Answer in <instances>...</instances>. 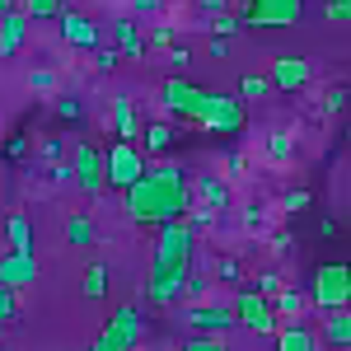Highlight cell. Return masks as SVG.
<instances>
[{
	"mask_svg": "<svg viewBox=\"0 0 351 351\" xmlns=\"http://www.w3.org/2000/svg\"><path fill=\"white\" fill-rule=\"evenodd\" d=\"M122 197H127V220L132 225H155L160 230V225L183 220L192 211V178L183 164L160 160V164H150Z\"/></svg>",
	"mask_w": 351,
	"mask_h": 351,
	"instance_id": "6da1fadb",
	"label": "cell"
},
{
	"mask_svg": "<svg viewBox=\"0 0 351 351\" xmlns=\"http://www.w3.org/2000/svg\"><path fill=\"white\" fill-rule=\"evenodd\" d=\"M192 253H197V230L183 220L160 225V239L150 253V281H145V304L150 309H169L188 295L192 286Z\"/></svg>",
	"mask_w": 351,
	"mask_h": 351,
	"instance_id": "7a4b0ae2",
	"label": "cell"
},
{
	"mask_svg": "<svg viewBox=\"0 0 351 351\" xmlns=\"http://www.w3.org/2000/svg\"><path fill=\"white\" fill-rule=\"evenodd\" d=\"M160 99H164V108H169V112L188 117V122H197V127H206V117H211V112H216V104H220V94H216V89H202V84L183 80V75L164 80Z\"/></svg>",
	"mask_w": 351,
	"mask_h": 351,
	"instance_id": "3957f363",
	"label": "cell"
},
{
	"mask_svg": "<svg viewBox=\"0 0 351 351\" xmlns=\"http://www.w3.org/2000/svg\"><path fill=\"white\" fill-rule=\"evenodd\" d=\"M230 304H234V314H239V328L258 332V337H276V332H281V314H276L271 295H263L258 286H239Z\"/></svg>",
	"mask_w": 351,
	"mask_h": 351,
	"instance_id": "277c9868",
	"label": "cell"
},
{
	"mask_svg": "<svg viewBox=\"0 0 351 351\" xmlns=\"http://www.w3.org/2000/svg\"><path fill=\"white\" fill-rule=\"evenodd\" d=\"M309 304H319L324 314L347 309V304H351V267H347V263H319V267H314Z\"/></svg>",
	"mask_w": 351,
	"mask_h": 351,
	"instance_id": "5b68a950",
	"label": "cell"
},
{
	"mask_svg": "<svg viewBox=\"0 0 351 351\" xmlns=\"http://www.w3.org/2000/svg\"><path fill=\"white\" fill-rule=\"evenodd\" d=\"M104 164H108V188H117V192H127L136 178L150 169V164H145V150H136L132 141H112Z\"/></svg>",
	"mask_w": 351,
	"mask_h": 351,
	"instance_id": "8992f818",
	"label": "cell"
},
{
	"mask_svg": "<svg viewBox=\"0 0 351 351\" xmlns=\"http://www.w3.org/2000/svg\"><path fill=\"white\" fill-rule=\"evenodd\" d=\"M304 19V0H248L243 24L253 28H291Z\"/></svg>",
	"mask_w": 351,
	"mask_h": 351,
	"instance_id": "52a82bcc",
	"label": "cell"
},
{
	"mask_svg": "<svg viewBox=\"0 0 351 351\" xmlns=\"http://www.w3.org/2000/svg\"><path fill=\"white\" fill-rule=\"evenodd\" d=\"M75 188L84 192V197H99V192L108 188V164H104V155L89 145V141H80L75 145Z\"/></svg>",
	"mask_w": 351,
	"mask_h": 351,
	"instance_id": "ba28073f",
	"label": "cell"
},
{
	"mask_svg": "<svg viewBox=\"0 0 351 351\" xmlns=\"http://www.w3.org/2000/svg\"><path fill=\"white\" fill-rule=\"evenodd\" d=\"M183 324H188L192 332L225 337L230 328H239V314H234V304H188V309H183Z\"/></svg>",
	"mask_w": 351,
	"mask_h": 351,
	"instance_id": "9c48e42d",
	"label": "cell"
},
{
	"mask_svg": "<svg viewBox=\"0 0 351 351\" xmlns=\"http://www.w3.org/2000/svg\"><path fill=\"white\" fill-rule=\"evenodd\" d=\"M38 281V258L33 253H0V286H10V291H28Z\"/></svg>",
	"mask_w": 351,
	"mask_h": 351,
	"instance_id": "30bf717a",
	"label": "cell"
},
{
	"mask_svg": "<svg viewBox=\"0 0 351 351\" xmlns=\"http://www.w3.org/2000/svg\"><path fill=\"white\" fill-rule=\"evenodd\" d=\"M309 80H314V66H309L304 56H276V61H271V84H276V89L291 94V89H304Z\"/></svg>",
	"mask_w": 351,
	"mask_h": 351,
	"instance_id": "8fae6325",
	"label": "cell"
},
{
	"mask_svg": "<svg viewBox=\"0 0 351 351\" xmlns=\"http://www.w3.org/2000/svg\"><path fill=\"white\" fill-rule=\"evenodd\" d=\"M56 24H61V38H66L71 47H84V52H94V47H99V28H94V19H89V14L66 10Z\"/></svg>",
	"mask_w": 351,
	"mask_h": 351,
	"instance_id": "7c38bea8",
	"label": "cell"
},
{
	"mask_svg": "<svg viewBox=\"0 0 351 351\" xmlns=\"http://www.w3.org/2000/svg\"><path fill=\"white\" fill-rule=\"evenodd\" d=\"M28 38V14L24 10H10V14H0V61H10V56L24 47Z\"/></svg>",
	"mask_w": 351,
	"mask_h": 351,
	"instance_id": "4fadbf2b",
	"label": "cell"
},
{
	"mask_svg": "<svg viewBox=\"0 0 351 351\" xmlns=\"http://www.w3.org/2000/svg\"><path fill=\"white\" fill-rule=\"evenodd\" d=\"M112 328H117V337L127 342V347H141V337H145V314H141V304H117V314L108 319Z\"/></svg>",
	"mask_w": 351,
	"mask_h": 351,
	"instance_id": "5bb4252c",
	"label": "cell"
},
{
	"mask_svg": "<svg viewBox=\"0 0 351 351\" xmlns=\"http://www.w3.org/2000/svg\"><path fill=\"white\" fill-rule=\"evenodd\" d=\"M192 202L225 211V206H230V183H225V178H216V173H202V178L192 183Z\"/></svg>",
	"mask_w": 351,
	"mask_h": 351,
	"instance_id": "9a60e30c",
	"label": "cell"
},
{
	"mask_svg": "<svg viewBox=\"0 0 351 351\" xmlns=\"http://www.w3.org/2000/svg\"><path fill=\"white\" fill-rule=\"evenodd\" d=\"M112 38H117V52L122 56H145V33L136 28V19H112Z\"/></svg>",
	"mask_w": 351,
	"mask_h": 351,
	"instance_id": "2e32d148",
	"label": "cell"
},
{
	"mask_svg": "<svg viewBox=\"0 0 351 351\" xmlns=\"http://www.w3.org/2000/svg\"><path fill=\"white\" fill-rule=\"evenodd\" d=\"M276 351H319V342H314V332L300 324V319H291V324H281V332H276Z\"/></svg>",
	"mask_w": 351,
	"mask_h": 351,
	"instance_id": "e0dca14e",
	"label": "cell"
},
{
	"mask_svg": "<svg viewBox=\"0 0 351 351\" xmlns=\"http://www.w3.org/2000/svg\"><path fill=\"white\" fill-rule=\"evenodd\" d=\"M5 243L14 248V253H33V220L24 211H14V216L5 220Z\"/></svg>",
	"mask_w": 351,
	"mask_h": 351,
	"instance_id": "ac0fdd59",
	"label": "cell"
},
{
	"mask_svg": "<svg viewBox=\"0 0 351 351\" xmlns=\"http://www.w3.org/2000/svg\"><path fill=\"white\" fill-rule=\"evenodd\" d=\"M324 342H328V347H342V351L351 347V304H347V309H332V314H328Z\"/></svg>",
	"mask_w": 351,
	"mask_h": 351,
	"instance_id": "d6986e66",
	"label": "cell"
},
{
	"mask_svg": "<svg viewBox=\"0 0 351 351\" xmlns=\"http://www.w3.org/2000/svg\"><path fill=\"white\" fill-rule=\"evenodd\" d=\"M94 239H99V230H94V220L84 216V211H75V216L66 220V243L71 248H89Z\"/></svg>",
	"mask_w": 351,
	"mask_h": 351,
	"instance_id": "ffe728a7",
	"label": "cell"
},
{
	"mask_svg": "<svg viewBox=\"0 0 351 351\" xmlns=\"http://www.w3.org/2000/svg\"><path fill=\"white\" fill-rule=\"evenodd\" d=\"M80 295L84 300H104V295H108V267H104V263H89V267H84Z\"/></svg>",
	"mask_w": 351,
	"mask_h": 351,
	"instance_id": "44dd1931",
	"label": "cell"
},
{
	"mask_svg": "<svg viewBox=\"0 0 351 351\" xmlns=\"http://www.w3.org/2000/svg\"><path fill=\"white\" fill-rule=\"evenodd\" d=\"M173 127H169V122H150V127H145V155H169V150H173Z\"/></svg>",
	"mask_w": 351,
	"mask_h": 351,
	"instance_id": "7402d4cb",
	"label": "cell"
},
{
	"mask_svg": "<svg viewBox=\"0 0 351 351\" xmlns=\"http://www.w3.org/2000/svg\"><path fill=\"white\" fill-rule=\"evenodd\" d=\"M112 127H117V141H132V136H136V108H132L127 94L112 99Z\"/></svg>",
	"mask_w": 351,
	"mask_h": 351,
	"instance_id": "603a6c76",
	"label": "cell"
},
{
	"mask_svg": "<svg viewBox=\"0 0 351 351\" xmlns=\"http://www.w3.org/2000/svg\"><path fill=\"white\" fill-rule=\"evenodd\" d=\"M271 304H276V314H281V319H300V314H304V304H309V295H300V291H291V286H281V291L271 295Z\"/></svg>",
	"mask_w": 351,
	"mask_h": 351,
	"instance_id": "cb8c5ba5",
	"label": "cell"
},
{
	"mask_svg": "<svg viewBox=\"0 0 351 351\" xmlns=\"http://www.w3.org/2000/svg\"><path fill=\"white\" fill-rule=\"evenodd\" d=\"M19 10H24L28 19L47 24V19H61L66 14V0H19Z\"/></svg>",
	"mask_w": 351,
	"mask_h": 351,
	"instance_id": "d4e9b609",
	"label": "cell"
},
{
	"mask_svg": "<svg viewBox=\"0 0 351 351\" xmlns=\"http://www.w3.org/2000/svg\"><path fill=\"white\" fill-rule=\"evenodd\" d=\"M291 155H295V136H291V132H271L267 136V160L271 164H286Z\"/></svg>",
	"mask_w": 351,
	"mask_h": 351,
	"instance_id": "484cf974",
	"label": "cell"
},
{
	"mask_svg": "<svg viewBox=\"0 0 351 351\" xmlns=\"http://www.w3.org/2000/svg\"><path fill=\"white\" fill-rule=\"evenodd\" d=\"M267 89H276L271 75H243V80H239V99H263Z\"/></svg>",
	"mask_w": 351,
	"mask_h": 351,
	"instance_id": "4316f807",
	"label": "cell"
},
{
	"mask_svg": "<svg viewBox=\"0 0 351 351\" xmlns=\"http://www.w3.org/2000/svg\"><path fill=\"white\" fill-rule=\"evenodd\" d=\"M309 202H314V192H309V188H286V192H281V211H291V216L304 211Z\"/></svg>",
	"mask_w": 351,
	"mask_h": 351,
	"instance_id": "83f0119b",
	"label": "cell"
},
{
	"mask_svg": "<svg viewBox=\"0 0 351 351\" xmlns=\"http://www.w3.org/2000/svg\"><path fill=\"white\" fill-rule=\"evenodd\" d=\"M89 351H132V347L117 337V328H112V324H104V332L94 337V347H89Z\"/></svg>",
	"mask_w": 351,
	"mask_h": 351,
	"instance_id": "f1b7e54d",
	"label": "cell"
},
{
	"mask_svg": "<svg viewBox=\"0 0 351 351\" xmlns=\"http://www.w3.org/2000/svg\"><path fill=\"white\" fill-rule=\"evenodd\" d=\"M183 351H230L220 337H211V332H192L188 342H183Z\"/></svg>",
	"mask_w": 351,
	"mask_h": 351,
	"instance_id": "f546056e",
	"label": "cell"
},
{
	"mask_svg": "<svg viewBox=\"0 0 351 351\" xmlns=\"http://www.w3.org/2000/svg\"><path fill=\"white\" fill-rule=\"evenodd\" d=\"M324 19L328 24H351V0H324Z\"/></svg>",
	"mask_w": 351,
	"mask_h": 351,
	"instance_id": "4dcf8cb0",
	"label": "cell"
},
{
	"mask_svg": "<svg viewBox=\"0 0 351 351\" xmlns=\"http://www.w3.org/2000/svg\"><path fill=\"white\" fill-rule=\"evenodd\" d=\"M117 61H122V52H117V47H94V71L112 75V71H117Z\"/></svg>",
	"mask_w": 351,
	"mask_h": 351,
	"instance_id": "1f68e13d",
	"label": "cell"
},
{
	"mask_svg": "<svg viewBox=\"0 0 351 351\" xmlns=\"http://www.w3.org/2000/svg\"><path fill=\"white\" fill-rule=\"evenodd\" d=\"M216 276L230 281V286H243V267L234 263V258H216Z\"/></svg>",
	"mask_w": 351,
	"mask_h": 351,
	"instance_id": "d6a6232c",
	"label": "cell"
},
{
	"mask_svg": "<svg viewBox=\"0 0 351 351\" xmlns=\"http://www.w3.org/2000/svg\"><path fill=\"white\" fill-rule=\"evenodd\" d=\"M56 117H61V122H84L80 99H71V94H66V99H56Z\"/></svg>",
	"mask_w": 351,
	"mask_h": 351,
	"instance_id": "836d02e7",
	"label": "cell"
},
{
	"mask_svg": "<svg viewBox=\"0 0 351 351\" xmlns=\"http://www.w3.org/2000/svg\"><path fill=\"white\" fill-rule=\"evenodd\" d=\"M5 160H10V164L28 160V136H24V132H14L10 141H5Z\"/></svg>",
	"mask_w": 351,
	"mask_h": 351,
	"instance_id": "e575fe53",
	"label": "cell"
},
{
	"mask_svg": "<svg viewBox=\"0 0 351 351\" xmlns=\"http://www.w3.org/2000/svg\"><path fill=\"white\" fill-rule=\"evenodd\" d=\"M19 314V291H10V286H0V324H10Z\"/></svg>",
	"mask_w": 351,
	"mask_h": 351,
	"instance_id": "d590c367",
	"label": "cell"
},
{
	"mask_svg": "<svg viewBox=\"0 0 351 351\" xmlns=\"http://www.w3.org/2000/svg\"><path fill=\"white\" fill-rule=\"evenodd\" d=\"M216 216H220L216 206H202V202H192V211H188V225H192V230H202V225H211Z\"/></svg>",
	"mask_w": 351,
	"mask_h": 351,
	"instance_id": "8d00e7d4",
	"label": "cell"
},
{
	"mask_svg": "<svg viewBox=\"0 0 351 351\" xmlns=\"http://www.w3.org/2000/svg\"><path fill=\"white\" fill-rule=\"evenodd\" d=\"M211 19H216V24H211V33H220V38H234V33H239V24H243V19H234V14H225V10H220V14H211Z\"/></svg>",
	"mask_w": 351,
	"mask_h": 351,
	"instance_id": "74e56055",
	"label": "cell"
},
{
	"mask_svg": "<svg viewBox=\"0 0 351 351\" xmlns=\"http://www.w3.org/2000/svg\"><path fill=\"white\" fill-rule=\"evenodd\" d=\"M28 89H38V94H56V75H52V71H33V75H28Z\"/></svg>",
	"mask_w": 351,
	"mask_h": 351,
	"instance_id": "f35d334b",
	"label": "cell"
},
{
	"mask_svg": "<svg viewBox=\"0 0 351 351\" xmlns=\"http://www.w3.org/2000/svg\"><path fill=\"white\" fill-rule=\"evenodd\" d=\"M347 99H351V94L342 89V84H337V89H328V94H324V112H342V108H347Z\"/></svg>",
	"mask_w": 351,
	"mask_h": 351,
	"instance_id": "ab89813d",
	"label": "cell"
},
{
	"mask_svg": "<svg viewBox=\"0 0 351 351\" xmlns=\"http://www.w3.org/2000/svg\"><path fill=\"white\" fill-rule=\"evenodd\" d=\"M243 169H248L243 150H230V155H225V173H230V178H243Z\"/></svg>",
	"mask_w": 351,
	"mask_h": 351,
	"instance_id": "60d3db41",
	"label": "cell"
},
{
	"mask_svg": "<svg viewBox=\"0 0 351 351\" xmlns=\"http://www.w3.org/2000/svg\"><path fill=\"white\" fill-rule=\"evenodd\" d=\"M253 286H258L263 295H276V291H281V276H276V271H263V276H253Z\"/></svg>",
	"mask_w": 351,
	"mask_h": 351,
	"instance_id": "b9f144b4",
	"label": "cell"
},
{
	"mask_svg": "<svg viewBox=\"0 0 351 351\" xmlns=\"http://www.w3.org/2000/svg\"><path fill=\"white\" fill-rule=\"evenodd\" d=\"M145 43H150V47H169V43H173V28H169V24H155Z\"/></svg>",
	"mask_w": 351,
	"mask_h": 351,
	"instance_id": "7bdbcfd3",
	"label": "cell"
},
{
	"mask_svg": "<svg viewBox=\"0 0 351 351\" xmlns=\"http://www.w3.org/2000/svg\"><path fill=\"white\" fill-rule=\"evenodd\" d=\"M47 178H52V183H75V164H52Z\"/></svg>",
	"mask_w": 351,
	"mask_h": 351,
	"instance_id": "ee69618b",
	"label": "cell"
},
{
	"mask_svg": "<svg viewBox=\"0 0 351 351\" xmlns=\"http://www.w3.org/2000/svg\"><path fill=\"white\" fill-rule=\"evenodd\" d=\"M169 66H173V71H188L192 52H188V47H169Z\"/></svg>",
	"mask_w": 351,
	"mask_h": 351,
	"instance_id": "f6af8a7d",
	"label": "cell"
},
{
	"mask_svg": "<svg viewBox=\"0 0 351 351\" xmlns=\"http://www.w3.org/2000/svg\"><path fill=\"white\" fill-rule=\"evenodd\" d=\"M164 5H169V0H132V10H136V14H160Z\"/></svg>",
	"mask_w": 351,
	"mask_h": 351,
	"instance_id": "bcb514c9",
	"label": "cell"
},
{
	"mask_svg": "<svg viewBox=\"0 0 351 351\" xmlns=\"http://www.w3.org/2000/svg\"><path fill=\"white\" fill-rule=\"evenodd\" d=\"M206 52H211V56L220 61V56L230 52V38H220V33H211V43H206Z\"/></svg>",
	"mask_w": 351,
	"mask_h": 351,
	"instance_id": "7dc6e473",
	"label": "cell"
},
{
	"mask_svg": "<svg viewBox=\"0 0 351 351\" xmlns=\"http://www.w3.org/2000/svg\"><path fill=\"white\" fill-rule=\"evenodd\" d=\"M192 5H197V10H202V14H220V10H225V5H230V0H192Z\"/></svg>",
	"mask_w": 351,
	"mask_h": 351,
	"instance_id": "c3c4849f",
	"label": "cell"
},
{
	"mask_svg": "<svg viewBox=\"0 0 351 351\" xmlns=\"http://www.w3.org/2000/svg\"><path fill=\"white\" fill-rule=\"evenodd\" d=\"M243 230H263V211H258V206L243 211Z\"/></svg>",
	"mask_w": 351,
	"mask_h": 351,
	"instance_id": "681fc988",
	"label": "cell"
},
{
	"mask_svg": "<svg viewBox=\"0 0 351 351\" xmlns=\"http://www.w3.org/2000/svg\"><path fill=\"white\" fill-rule=\"evenodd\" d=\"M271 248H276V253H286V248H295V239H291V234H271Z\"/></svg>",
	"mask_w": 351,
	"mask_h": 351,
	"instance_id": "f907efd6",
	"label": "cell"
},
{
	"mask_svg": "<svg viewBox=\"0 0 351 351\" xmlns=\"http://www.w3.org/2000/svg\"><path fill=\"white\" fill-rule=\"evenodd\" d=\"M43 155H47V160H56V155H61V141H56V136H52V141H43Z\"/></svg>",
	"mask_w": 351,
	"mask_h": 351,
	"instance_id": "816d5d0a",
	"label": "cell"
},
{
	"mask_svg": "<svg viewBox=\"0 0 351 351\" xmlns=\"http://www.w3.org/2000/svg\"><path fill=\"white\" fill-rule=\"evenodd\" d=\"M10 10H19V0H0V14H10Z\"/></svg>",
	"mask_w": 351,
	"mask_h": 351,
	"instance_id": "f5cc1de1",
	"label": "cell"
},
{
	"mask_svg": "<svg viewBox=\"0 0 351 351\" xmlns=\"http://www.w3.org/2000/svg\"><path fill=\"white\" fill-rule=\"evenodd\" d=\"M347 145H351V127H347Z\"/></svg>",
	"mask_w": 351,
	"mask_h": 351,
	"instance_id": "db71d44e",
	"label": "cell"
}]
</instances>
